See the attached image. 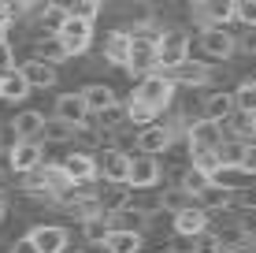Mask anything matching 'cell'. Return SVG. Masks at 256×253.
Returning a JSON list of instances; mask_svg holds the SVG:
<instances>
[{
	"instance_id": "1",
	"label": "cell",
	"mask_w": 256,
	"mask_h": 253,
	"mask_svg": "<svg viewBox=\"0 0 256 253\" xmlns=\"http://www.w3.org/2000/svg\"><path fill=\"white\" fill-rule=\"evenodd\" d=\"M174 90H178V86L171 82V75H167V71H156V75H145V78L134 86V101L148 104V108H156V112L164 116V112L171 108V101H174Z\"/></svg>"
},
{
	"instance_id": "2",
	"label": "cell",
	"mask_w": 256,
	"mask_h": 253,
	"mask_svg": "<svg viewBox=\"0 0 256 253\" xmlns=\"http://www.w3.org/2000/svg\"><path fill=\"white\" fill-rule=\"evenodd\" d=\"M130 75L145 78L160 71V34H134V49H130Z\"/></svg>"
},
{
	"instance_id": "3",
	"label": "cell",
	"mask_w": 256,
	"mask_h": 253,
	"mask_svg": "<svg viewBox=\"0 0 256 253\" xmlns=\"http://www.w3.org/2000/svg\"><path fill=\"white\" fill-rule=\"evenodd\" d=\"M190 60V34L171 26L160 34V71H174Z\"/></svg>"
},
{
	"instance_id": "4",
	"label": "cell",
	"mask_w": 256,
	"mask_h": 253,
	"mask_svg": "<svg viewBox=\"0 0 256 253\" xmlns=\"http://www.w3.org/2000/svg\"><path fill=\"white\" fill-rule=\"evenodd\" d=\"M223 123H212V119H193L190 123V134H186V142H190V153H216L219 145L226 142V134H223Z\"/></svg>"
},
{
	"instance_id": "5",
	"label": "cell",
	"mask_w": 256,
	"mask_h": 253,
	"mask_svg": "<svg viewBox=\"0 0 256 253\" xmlns=\"http://www.w3.org/2000/svg\"><path fill=\"white\" fill-rule=\"evenodd\" d=\"M100 164V179L112 186H130V168H134V156H126L122 149H104L96 156Z\"/></svg>"
},
{
	"instance_id": "6",
	"label": "cell",
	"mask_w": 256,
	"mask_h": 253,
	"mask_svg": "<svg viewBox=\"0 0 256 253\" xmlns=\"http://www.w3.org/2000/svg\"><path fill=\"white\" fill-rule=\"evenodd\" d=\"M197 45H200V52H204L208 60H230L238 52V38L226 30V26H212V30H200Z\"/></svg>"
},
{
	"instance_id": "7",
	"label": "cell",
	"mask_w": 256,
	"mask_h": 253,
	"mask_svg": "<svg viewBox=\"0 0 256 253\" xmlns=\"http://www.w3.org/2000/svg\"><path fill=\"white\" fill-rule=\"evenodd\" d=\"M193 15H197L200 30H212V26H226L238 19V0H208V4H197L193 8Z\"/></svg>"
},
{
	"instance_id": "8",
	"label": "cell",
	"mask_w": 256,
	"mask_h": 253,
	"mask_svg": "<svg viewBox=\"0 0 256 253\" xmlns=\"http://www.w3.org/2000/svg\"><path fill=\"white\" fill-rule=\"evenodd\" d=\"M45 164V145L41 142H15V149L8 153V168L15 175H30Z\"/></svg>"
},
{
	"instance_id": "9",
	"label": "cell",
	"mask_w": 256,
	"mask_h": 253,
	"mask_svg": "<svg viewBox=\"0 0 256 253\" xmlns=\"http://www.w3.org/2000/svg\"><path fill=\"white\" fill-rule=\"evenodd\" d=\"M60 41H64V49L70 52V56H82V52L93 45V19H78V15H70L67 26L60 30Z\"/></svg>"
},
{
	"instance_id": "10",
	"label": "cell",
	"mask_w": 256,
	"mask_h": 253,
	"mask_svg": "<svg viewBox=\"0 0 256 253\" xmlns=\"http://www.w3.org/2000/svg\"><path fill=\"white\" fill-rule=\"evenodd\" d=\"M70 19V8L60 4V0H48L45 8H38V15H34V30L45 34V38H60V30L67 26Z\"/></svg>"
},
{
	"instance_id": "11",
	"label": "cell",
	"mask_w": 256,
	"mask_h": 253,
	"mask_svg": "<svg viewBox=\"0 0 256 253\" xmlns=\"http://www.w3.org/2000/svg\"><path fill=\"white\" fill-rule=\"evenodd\" d=\"M60 164L67 168L70 182H78V186H86V182H96V179H100V164H96L93 153H70V156H64Z\"/></svg>"
},
{
	"instance_id": "12",
	"label": "cell",
	"mask_w": 256,
	"mask_h": 253,
	"mask_svg": "<svg viewBox=\"0 0 256 253\" xmlns=\"http://www.w3.org/2000/svg\"><path fill=\"white\" fill-rule=\"evenodd\" d=\"M56 116L70 127H86L93 112H90V104H86L82 93H60L56 97Z\"/></svg>"
},
{
	"instance_id": "13",
	"label": "cell",
	"mask_w": 256,
	"mask_h": 253,
	"mask_svg": "<svg viewBox=\"0 0 256 253\" xmlns=\"http://www.w3.org/2000/svg\"><path fill=\"white\" fill-rule=\"evenodd\" d=\"M130 49H134V34L130 30H112L108 38H104V64L130 67Z\"/></svg>"
},
{
	"instance_id": "14",
	"label": "cell",
	"mask_w": 256,
	"mask_h": 253,
	"mask_svg": "<svg viewBox=\"0 0 256 253\" xmlns=\"http://www.w3.org/2000/svg\"><path fill=\"white\" fill-rule=\"evenodd\" d=\"M171 142H174V134L164 123H152V127L138 130V138H134L138 153H145V156H160L164 149H171Z\"/></svg>"
},
{
	"instance_id": "15",
	"label": "cell",
	"mask_w": 256,
	"mask_h": 253,
	"mask_svg": "<svg viewBox=\"0 0 256 253\" xmlns=\"http://www.w3.org/2000/svg\"><path fill=\"white\" fill-rule=\"evenodd\" d=\"M160 175H164L160 160H156V156L138 153V156H134V168H130V190H148V186H156Z\"/></svg>"
},
{
	"instance_id": "16",
	"label": "cell",
	"mask_w": 256,
	"mask_h": 253,
	"mask_svg": "<svg viewBox=\"0 0 256 253\" xmlns=\"http://www.w3.org/2000/svg\"><path fill=\"white\" fill-rule=\"evenodd\" d=\"M167 75H171L174 86H190V90L212 82V67L204 64V60H186L182 67H174V71H167Z\"/></svg>"
},
{
	"instance_id": "17",
	"label": "cell",
	"mask_w": 256,
	"mask_h": 253,
	"mask_svg": "<svg viewBox=\"0 0 256 253\" xmlns=\"http://www.w3.org/2000/svg\"><path fill=\"white\" fill-rule=\"evenodd\" d=\"M30 238L41 253H67V227H60V223H41L30 231Z\"/></svg>"
},
{
	"instance_id": "18",
	"label": "cell",
	"mask_w": 256,
	"mask_h": 253,
	"mask_svg": "<svg viewBox=\"0 0 256 253\" xmlns=\"http://www.w3.org/2000/svg\"><path fill=\"white\" fill-rule=\"evenodd\" d=\"M234 116H238L234 93L216 90V93H208V97H204V119H212V123H230Z\"/></svg>"
},
{
	"instance_id": "19",
	"label": "cell",
	"mask_w": 256,
	"mask_h": 253,
	"mask_svg": "<svg viewBox=\"0 0 256 253\" xmlns=\"http://www.w3.org/2000/svg\"><path fill=\"white\" fill-rule=\"evenodd\" d=\"M204 231H208V208L193 205L174 216V234H182V238H200Z\"/></svg>"
},
{
	"instance_id": "20",
	"label": "cell",
	"mask_w": 256,
	"mask_h": 253,
	"mask_svg": "<svg viewBox=\"0 0 256 253\" xmlns=\"http://www.w3.org/2000/svg\"><path fill=\"white\" fill-rule=\"evenodd\" d=\"M8 127L15 130V138H19V142H41L45 116H41V112H34V108H26V112H19V116H15Z\"/></svg>"
},
{
	"instance_id": "21",
	"label": "cell",
	"mask_w": 256,
	"mask_h": 253,
	"mask_svg": "<svg viewBox=\"0 0 256 253\" xmlns=\"http://www.w3.org/2000/svg\"><path fill=\"white\" fill-rule=\"evenodd\" d=\"M19 71L26 75V82L34 86V90H48V86H56L60 82V75H56V67L45 64V60H26V64H19Z\"/></svg>"
},
{
	"instance_id": "22",
	"label": "cell",
	"mask_w": 256,
	"mask_h": 253,
	"mask_svg": "<svg viewBox=\"0 0 256 253\" xmlns=\"http://www.w3.org/2000/svg\"><path fill=\"white\" fill-rule=\"evenodd\" d=\"M112 231H116V223H112L108 212H96V216H90V220L82 223V238L93 242V246H108Z\"/></svg>"
},
{
	"instance_id": "23",
	"label": "cell",
	"mask_w": 256,
	"mask_h": 253,
	"mask_svg": "<svg viewBox=\"0 0 256 253\" xmlns=\"http://www.w3.org/2000/svg\"><path fill=\"white\" fill-rule=\"evenodd\" d=\"M30 90H34V86L26 82V75L22 71H12V75H4V82H0V101L19 104V101L30 97Z\"/></svg>"
},
{
	"instance_id": "24",
	"label": "cell",
	"mask_w": 256,
	"mask_h": 253,
	"mask_svg": "<svg viewBox=\"0 0 256 253\" xmlns=\"http://www.w3.org/2000/svg\"><path fill=\"white\" fill-rule=\"evenodd\" d=\"M82 97H86V104H90V112H93V116H100L104 108L119 104V101H116V90H112V86H104V82L86 86V90H82Z\"/></svg>"
},
{
	"instance_id": "25",
	"label": "cell",
	"mask_w": 256,
	"mask_h": 253,
	"mask_svg": "<svg viewBox=\"0 0 256 253\" xmlns=\"http://www.w3.org/2000/svg\"><path fill=\"white\" fill-rule=\"evenodd\" d=\"M234 190H226V186H216V182H212V186L204 190V194L197 197V205L200 208H208V212H219V208H230L234 205Z\"/></svg>"
},
{
	"instance_id": "26",
	"label": "cell",
	"mask_w": 256,
	"mask_h": 253,
	"mask_svg": "<svg viewBox=\"0 0 256 253\" xmlns=\"http://www.w3.org/2000/svg\"><path fill=\"white\" fill-rule=\"evenodd\" d=\"M70 138H78V127L64 123L60 116L45 119V130H41V142H48V145H64V142H70Z\"/></svg>"
},
{
	"instance_id": "27",
	"label": "cell",
	"mask_w": 256,
	"mask_h": 253,
	"mask_svg": "<svg viewBox=\"0 0 256 253\" xmlns=\"http://www.w3.org/2000/svg\"><path fill=\"white\" fill-rule=\"evenodd\" d=\"M249 145L252 142H242V138H226L223 145H219V160H223V168H242V160H245V153H249Z\"/></svg>"
},
{
	"instance_id": "28",
	"label": "cell",
	"mask_w": 256,
	"mask_h": 253,
	"mask_svg": "<svg viewBox=\"0 0 256 253\" xmlns=\"http://www.w3.org/2000/svg\"><path fill=\"white\" fill-rule=\"evenodd\" d=\"M122 15L148 34V26H152V19H156V8L148 4V0H130V4H122Z\"/></svg>"
},
{
	"instance_id": "29",
	"label": "cell",
	"mask_w": 256,
	"mask_h": 253,
	"mask_svg": "<svg viewBox=\"0 0 256 253\" xmlns=\"http://www.w3.org/2000/svg\"><path fill=\"white\" fill-rule=\"evenodd\" d=\"M193 205H197V197H193V194H186V190H182V186L167 190V194L160 197V208H164V212H171V216L186 212V208H193Z\"/></svg>"
},
{
	"instance_id": "30",
	"label": "cell",
	"mask_w": 256,
	"mask_h": 253,
	"mask_svg": "<svg viewBox=\"0 0 256 253\" xmlns=\"http://www.w3.org/2000/svg\"><path fill=\"white\" fill-rule=\"evenodd\" d=\"M34 49H38V60H45V64H52V67L64 64V60H70V52L64 49V41H60V38H41Z\"/></svg>"
},
{
	"instance_id": "31",
	"label": "cell",
	"mask_w": 256,
	"mask_h": 253,
	"mask_svg": "<svg viewBox=\"0 0 256 253\" xmlns=\"http://www.w3.org/2000/svg\"><path fill=\"white\" fill-rule=\"evenodd\" d=\"M178 186L186 190V194H193V197H200V194H204V190L212 186V175H208V171H200V168H193V164H190V168L182 171Z\"/></svg>"
},
{
	"instance_id": "32",
	"label": "cell",
	"mask_w": 256,
	"mask_h": 253,
	"mask_svg": "<svg viewBox=\"0 0 256 253\" xmlns=\"http://www.w3.org/2000/svg\"><path fill=\"white\" fill-rule=\"evenodd\" d=\"M104 249L108 253H141V234L138 231H112Z\"/></svg>"
},
{
	"instance_id": "33",
	"label": "cell",
	"mask_w": 256,
	"mask_h": 253,
	"mask_svg": "<svg viewBox=\"0 0 256 253\" xmlns=\"http://www.w3.org/2000/svg\"><path fill=\"white\" fill-rule=\"evenodd\" d=\"M93 119H96V127H100V130H108V134H112V130H119L122 123H130V112H126V104H112V108H104L100 116H93Z\"/></svg>"
},
{
	"instance_id": "34",
	"label": "cell",
	"mask_w": 256,
	"mask_h": 253,
	"mask_svg": "<svg viewBox=\"0 0 256 253\" xmlns=\"http://www.w3.org/2000/svg\"><path fill=\"white\" fill-rule=\"evenodd\" d=\"M126 112H130V123L141 127V130L152 127L156 119H160V112H156V108H148V104H141V101H134V97L126 101Z\"/></svg>"
},
{
	"instance_id": "35",
	"label": "cell",
	"mask_w": 256,
	"mask_h": 253,
	"mask_svg": "<svg viewBox=\"0 0 256 253\" xmlns=\"http://www.w3.org/2000/svg\"><path fill=\"white\" fill-rule=\"evenodd\" d=\"M234 101H238V112L256 116V78H245V82L238 86V90H234Z\"/></svg>"
},
{
	"instance_id": "36",
	"label": "cell",
	"mask_w": 256,
	"mask_h": 253,
	"mask_svg": "<svg viewBox=\"0 0 256 253\" xmlns=\"http://www.w3.org/2000/svg\"><path fill=\"white\" fill-rule=\"evenodd\" d=\"M245 179H249V175H245L242 168H219V175L212 179V182H216V186H226V190H234V194H238Z\"/></svg>"
},
{
	"instance_id": "37",
	"label": "cell",
	"mask_w": 256,
	"mask_h": 253,
	"mask_svg": "<svg viewBox=\"0 0 256 253\" xmlns=\"http://www.w3.org/2000/svg\"><path fill=\"white\" fill-rule=\"evenodd\" d=\"M193 156V168H200V171H208L212 179L219 175V168H223V160H219V153H190Z\"/></svg>"
},
{
	"instance_id": "38",
	"label": "cell",
	"mask_w": 256,
	"mask_h": 253,
	"mask_svg": "<svg viewBox=\"0 0 256 253\" xmlns=\"http://www.w3.org/2000/svg\"><path fill=\"white\" fill-rule=\"evenodd\" d=\"M104 8V0H70V15H78V19H96Z\"/></svg>"
},
{
	"instance_id": "39",
	"label": "cell",
	"mask_w": 256,
	"mask_h": 253,
	"mask_svg": "<svg viewBox=\"0 0 256 253\" xmlns=\"http://www.w3.org/2000/svg\"><path fill=\"white\" fill-rule=\"evenodd\" d=\"M193 253H226V249H223L216 231H204L200 238H193Z\"/></svg>"
},
{
	"instance_id": "40",
	"label": "cell",
	"mask_w": 256,
	"mask_h": 253,
	"mask_svg": "<svg viewBox=\"0 0 256 253\" xmlns=\"http://www.w3.org/2000/svg\"><path fill=\"white\" fill-rule=\"evenodd\" d=\"M12 71H19L15 67V45L8 38H0V75H12Z\"/></svg>"
},
{
	"instance_id": "41",
	"label": "cell",
	"mask_w": 256,
	"mask_h": 253,
	"mask_svg": "<svg viewBox=\"0 0 256 253\" xmlns=\"http://www.w3.org/2000/svg\"><path fill=\"white\" fill-rule=\"evenodd\" d=\"M238 23L245 30H256V0H238Z\"/></svg>"
},
{
	"instance_id": "42",
	"label": "cell",
	"mask_w": 256,
	"mask_h": 253,
	"mask_svg": "<svg viewBox=\"0 0 256 253\" xmlns=\"http://www.w3.org/2000/svg\"><path fill=\"white\" fill-rule=\"evenodd\" d=\"M238 52H242V56H256V30H245L242 38H238Z\"/></svg>"
},
{
	"instance_id": "43",
	"label": "cell",
	"mask_w": 256,
	"mask_h": 253,
	"mask_svg": "<svg viewBox=\"0 0 256 253\" xmlns=\"http://www.w3.org/2000/svg\"><path fill=\"white\" fill-rule=\"evenodd\" d=\"M41 0H4V8L12 15H22V12H34V8H38Z\"/></svg>"
},
{
	"instance_id": "44",
	"label": "cell",
	"mask_w": 256,
	"mask_h": 253,
	"mask_svg": "<svg viewBox=\"0 0 256 253\" xmlns=\"http://www.w3.org/2000/svg\"><path fill=\"white\" fill-rule=\"evenodd\" d=\"M12 253H41V249L34 246V238H30V234H22V238H15V246H12Z\"/></svg>"
},
{
	"instance_id": "45",
	"label": "cell",
	"mask_w": 256,
	"mask_h": 253,
	"mask_svg": "<svg viewBox=\"0 0 256 253\" xmlns=\"http://www.w3.org/2000/svg\"><path fill=\"white\" fill-rule=\"evenodd\" d=\"M242 171H245V175H256V142L249 145V153H245V160H242Z\"/></svg>"
},
{
	"instance_id": "46",
	"label": "cell",
	"mask_w": 256,
	"mask_h": 253,
	"mask_svg": "<svg viewBox=\"0 0 256 253\" xmlns=\"http://www.w3.org/2000/svg\"><path fill=\"white\" fill-rule=\"evenodd\" d=\"M8 23H12V12H8V8H0V38H4V30H8Z\"/></svg>"
},
{
	"instance_id": "47",
	"label": "cell",
	"mask_w": 256,
	"mask_h": 253,
	"mask_svg": "<svg viewBox=\"0 0 256 253\" xmlns=\"http://www.w3.org/2000/svg\"><path fill=\"white\" fill-rule=\"evenodd\" d=\"M0 220H4V197H0Z\"/></svg>"
},
{
	"instance_id": "48",
	"label": "cell",
	"mask_w": 256,
	"mask_h": 253,
	"mask_svg": "<svg viewBox=\"0 0 256 253\" xmlns=\"http://www.w3.org/2000/svg\"><path fill=\"white\" fill-rule=\"evenodd\" d=\"M190 4H193V8H197V4H208V0H190Z\"/></svg>"
},
{
	"instance_id": "49",
	"label": "cell",
	"mask_w": 256,
	"mask_h": 253,
	"mask_svg": "<svg viewBox=\"0 0 256 253\" xmlns=\"http://www.w3.org/2000/svg\"><path fill=\"white\" fill-rule=\"evenodd\" d=\"M252 253H256V231H252Z\"/></svg>"
},
{
	"instance_id": "50",
	"label": "cell",
	"mask_w": 256,
	"mask_h": 253,
	"mask_svg": "<svg viewBox=\"0 0 256 253\" xmlns=\"http://www.w3.org/2000/svg\"><path fill=\"white\" fill-rule=\"evenodd\" d=\"M0 82H4V75H0Z\"/></svg>"
},
{
	"instance_id": "51",
	"label": "cell",
	"mask_w": 256,
	"mask_h": 253,
	"mask_svg": "<svg viewBox=\"0 0 256 253\" xmlns=\"http://www.w3.org/2000/svg\"><path fill=\"white\" fill-rule=\"evenodd\" d=\"M74 253H82V249H74Z\"/></svg>"
},
{
	"instance_id": "52",
	"label": "cell",
	"mask_w": 256,
	"mask_h": 253,
	"mask_svg": "<svg viewBox=\"0 0 256 253\" xmlns=\"http://www.w3.org/2000/svg\"><path fill=\"white\" fill-rule=\"evenodd\" d=\"M252 119H256V116H252Z\"/></svg>"
}]
</instances>
